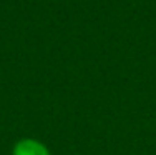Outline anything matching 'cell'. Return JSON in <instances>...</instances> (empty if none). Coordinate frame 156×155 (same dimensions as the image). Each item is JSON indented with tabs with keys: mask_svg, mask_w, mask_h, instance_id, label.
<instances>
[{
	"mask_svg": "<svg viewBox=\"0 0 156 155\" xmlns=\"http://www.w3.org/2000/svg\"><path fill=\"white\" fill-rule=\"evenodd\" d=\"M13 155H50V153H48L47 147L43 143L32 138H25L20 140L13 147Z\"/></svg>",
	"mask_w": 156,
	"mask_h": 155,
	"instance_id": "1",
	"label": "cell"
}]
</instances>
